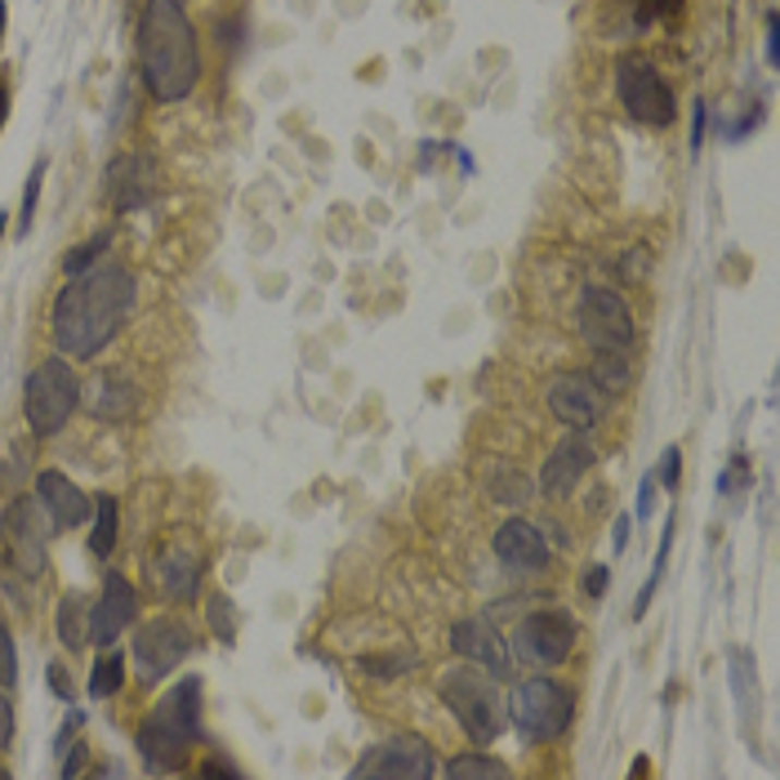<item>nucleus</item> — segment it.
<instances>
[{
	"label": "nucleus",
	"mask_w": 780,
	"mask_h": 780,
	"mask_svg": "<svg viewBox=\"0 0 780 780\" xmlns=\"http://www.w3.org/2000/svg\"><path fill=\"white\" fill-rule=\"evenodd\" d=\"M134 277L121 264H94L81 277H68V285L54 300V349L63 357L89 362L108 349V339L125 326L134 308Z\"/></svg>",
	"instance_id": "1"
},
{
	"label": "nucleus",
	"mask_w": 780,
	"mask_h": 780,
	"mask_svg": "<svg viewBox=\"0 0 780 780\" xmlns=\"http://www.w3.org/2000/svg\"><path fill=\"white\" fill-rule=\"evenodd\" d=\"M138 76L157 103L187 99L202 81V45L179 0H148L138 19Z\"/></svg>",
	"instance_id": "2"
},
{
	"label": "nucleus",
	"mask_w": 780,
	"mask_h": 780,
	"mask_svg": "<svg viewBox=\"0 0 780 780\" xmlns=\"http://www.w3.org/2000/svg\"><path fill=\"white\" fill-rule=\"evenodd\" d=\"M202 741V678H179V687H170L153 705L148 722L138 727V754L153 771H174L187 763V749Z\"/></svg>",
	"instance_id": "3"
},
{
	"label": "nucleus",
	"mask_w": 780,
	"mask_h": 780,
	"mask_svg": "<svg viewBox=\"0 0 780 780\" xmlns=\"http://www.w3.org/2000/svg\"><path fill=\"white\" fill-rule=\"evenodd\" d=\"M437 696L447 700V709L464 727V736L473 745H482V749L491 745L504 731V722H509V709L500 700L496 678L486 673L482 665H473V660H460V665H451L442 678H437Z\"/></svg>",
	"instance_id": "4"
},
{
	"label": "nucleus",
	"mask_w": 780,
	"mask_h": 780,
	"mask_svg": "<svg viewBox=\"0 0 780 780\" xmlns=\"http://www.w3.org/2000/svg\"><path fill=\"white\" fill-rule=\"evenodd\" d=\"M509 722L517 727V736L526 745H549L562 741L575 718V696L562 687L558 678H522L504 700Z\"/></svg>",
	"instance_id": "5"
},
{
	"label": "nucleus",
	"mask_w": 780,
	"mask_h": 780,
	"mask_svg": "<svg viewBox=\"0 0 780 780\" xmlns=\"http://www.w3.org/2000/svg\"><path fill=\"white\" fill-rule=\"evenodd\" d=\"M81 402V379L72 375L68 357H45L23 383V415L36 437H54Z\"/></svg>",
	"instance_id": "6"
},
{
	"label": "nucleus",
	"mask_w": 780,
	"mask_h": 780,
	"mask_svg": "<svg viewBox=\"0 0 780 780\" xmlns=\"http://www.w3.org/2000/svg\"><path fill=\"white\" fill-rule=\"evenodd\" d=\"M616 94H620V103L633 121H643V125H673L678 117V103H673V94L665 85V76L656 72V63H647L643 54H629L616 63Z\"/></svg>",
	"instance_id": "7"
},
{
	"label": "nucleus",
	"mask_w": 780,
	"mask_h": 780,
	"mask_svg": "<svg viewBox=\"0 0 780 780\" xmlns=\"http://www.w3.org/2000/svg\"><path fill=\"white\" fill-rule=\"evenodd\" d=\"M575 326L584 334V344L594 353H629L633 349V313L629 304L607 285H589L575 304Z\"/></svg>",
	"instance_id": "8"
},
{
	"label": "nucleus",
	"mask_w": 780,
	"mask_h": 780,
	"mask_svg": "<svg viewBox=\"0 0 780 780\" xmlns=\"http://www.w3.org/2000/svg\"><path fill=\"white\" fill-rule=\"evenodd\" d=\"M192 647H197V638H192V629L187 620L179 616H157L148 620L138 633H134V669H138V682L143 687H153V682L170 678L179 669V660L192 656Z\"/></svg>",
	"instance_id": "9"
},
{
	"label": "nucleus",
	"mask_w": 780,
	"mask_h": 780,
	"mask_svg": "<svg viewBox=\"0 0 780 780\" xmlns=\"http://www.w3.org/2000/svg\"><path fill=\"white\" fill-rule=\"evenodd\" d=\"M580 638V624L571 620V611H531L522 616L517 633H513V656L526 665H562L571 660Z\"/></svg>",
	"instance_id": "10"
},
{
	"label": "nucleus",
	"mask_w": 780,
	"mask_h": 780,
	"mask_svg": "<svg viewBox=\"0 0 780 780\" xmlns=\"http://www.w3.org/2000/svg\"><path fill=\"white\" fill-rule=\"evenodd\" d=\"M45 504L36 496H19L10 500V509L0 513V531H5V545H10V562L19 566V575L40 580L45 575Z\"/></svg>",
	"instance_id": "11"
},
{
	"label": "nucleus",
	"mask_w": 780,
	"mask_h": 780,
	"mask_svg": "<svg viewBox=\"0 0 780 780\" xmlns=\"http://www.w3.org/2000/svg\"><path fill=\"white\" fill-rule=\"evenodd\" d=\"M202 571H206V562H202V553L192 549L187 540H166L153 553V562H148V575H153L157 594L166 602H192V598H197Z\"/></svg>",
	"instance_id": "12"
},
{
	"label": "nucleus",
	"mask_w": 780,
	"mask_h": 780,
	"mask_svg": "<svg viewBox=\"0 0 780 780\" xmlns=\"http://www.w3.org/2000/svg\"><path fill=\"white\" fill-rule=\"evenodd\" d=\"M353 776H406V780H428L437 776V763H432V749L424 736L415 731H402V736L375 745L357 767Z\"/></svg>",
	"instance_id": "13"
},
{
	"label": "nucleus",
	"mask_w": 780,
	"mask_h": 780,
	"mask_svg": "<svg viewBox=\"0 0 780 780\" xmlns=\"http://www.w3.org/2000/svg\"><path fill=\"white\" fill-rule=\"evenodd\" d=\"M549 411L558 424H566L571 432H589L602 419V388L584 375V370H562L549 383Z\"/></svg>",
	"instance_id": "14"
},
{
	"label": "nucleus",
	"mask_w": 780,
	"mask_h": 780,
	"mask_svg": "<svg viewBox=\"0 0 780 780\" xmlns=\"http://www.w3.org/2000/svg\"><path fill=\"white\" fill-rule=\"evenodd\" d=\"M157 187H161V170L153 157H138V153H125L108 166L103 174V192H108V202L117 215H130L138 206H148L157 197Z\"/></svg>",
	"instance_id": "15"
},
{
	"label": "nucleus",
	"mask_w": 780,
	"mask_h": 780,
	"mask_svg": "<svg viewBox=\"0 0 780 780\" xmlns=\"http://www.w3.org/2000/svg\"><path fill=\"white\" fill-rule=\"evenodd\" d=\"M134 616H138L134 584H130L121 571H108L99 602L89 607V643H94V647H112L121 633L134 624Z\"/></svg>",
	"instance_id": "16"
},
{
	"label": "nucleus",
	"mask_w": 780,
	"mask_h": 780,
	"mask_svg": "<svg viewBox=\"0 0 780 780\" xmlns=\"http://www.w3.org/2000/svg\"><path fill=\"white\" fill-rule=\"evenodd\" d=\"M594 468V447L584 432H566L562 442L549 451L540 468V496L545 500H571V491L584 482V473Z\"/></svg>",
	"instance_id": "17"
},
{
	"label": "nucleus",
	"mask_w": 780,
	"mask_h": 780,
	"mask_svg": "<svg viewBox=\"0 0 780 780\" xmlns=\"http://www.w3.org/2000/svg\"><path fill=\"white\" fill-rule=\"evenodd\" d=\"M491 549H496V558H500L509 571H517V575H535V571L549 566V540H545V531L535 526V522H526V517L500 522Z\"/></svg>",
	"instance_id": "18"
},
{
	"label": "nucleus",
	"mask_w": 780,
	"mask_h": 780,
	"mask_svg": "<svg viewBox=\"0 0 780 780\" xmlns=\"http://www.w3.org/2000/svg\"><path fill=\"white\" fill-rule=\"evenodd\" d=\"M451 647H455L460 660L482 665L491 678H509V669H513V651H509V643H504L486 620H477V616H473V620H460V624L451 629Z\"/></svg>",
	"instance_id": "19"
},
{
	"label": "nucleus",
	"mask_w": 780,
	"mask_h": 780,
	"mask_svg": "<svg viewBox=\"0 0 780 780\" xmlns=\"http://www.w3.org/2000/svg\"><path fill=\"white\" fill-rule=\"evenodd\" d=\"M36 500L45 504V513H50V526H54V531H72V526H81V522L94 513V500L81 491L72 477H63V473H54V468L36 477Z\"/></svg>",
	"instance_id": "20"
},
{
	"label": "nucleus",
	"mask_w": 780,
	"mask_h": 780,
	"mask_svg": "<svg viewBox=\"0 0 780 780\" xmlns=\"http://www.w3.org/2000/svg\"><path fill=\"white\" fill-rule=\"evenodd\" d=\"M85 406H89V415L121 424V419H130L134 406H138V388H134V379H130L125 370H103V375L89 379Z\"/></svg>",
	"instance_id": "21"
},
{
	"label": "nucleus",
	"mask_w": 780,
	"mask_h": 780,
	"mask_svg": "<svg viewBox=\"0 0 780 780\" xmlns=\"http://www.w3.org/2000/svg\"><path fill=\"white\" fill-rule=\"evenodd\" d=\"M59 643L68 651L89 647V602H85V594H68L59 602Z\"/></svg>",
	"instance_id": "22"
},
{
	"label": "nucleus",
	"mask_w": 780,
	"mask_h": 780,
	"mask_svg": "<svg viewBox=\"0 0 780 780\" xmlns=\"http://www.w3.org/2000/svg\"><path fill=\"white\" fill-rule=\"evenodd\" d=\"M117 549V500L112 496H94V535H89V553L108 558Z\"/></svg>",
	"instance_id": "23"
},
{
	"label": "nucleus",
	"mask_w": 780,
	"mask_h": 780,
	"mask_svg": "<svg viewBox=\"0 0 780 780\" xmlns=\"http://www.w3.org/2000/svg\"><path fill=\"white\" fill-rule=\"evenodd\" d=\"M121 682H125V656L103 647V656L94 660V669H89V696H94V700L117 696V692H121Z\"/></svg>",
	"instance_id": "24"
},
{
	"label": "nucleus",
	"mask_w": 780,
	"mask_h": 780,
	"mask_svg": "<svg viewBox=\"0 0 780 780\" xmlns=\"http://www.w3.org/2000/svg\"><path fill=\"white\" fill-rule=\"evenodd\" d=\"M589 379L602 388V393H624L633 370H629V357L624 353H598V366L589 370Z\"/></svg>",
	"instance_id": "25"
},
{
	"label": "nucleus",
	"mask_w": 780,
	"mask_h": 780,
	"mask_svg": "<svg viewBox=\"0 0 780 780\" xmlns=\"http://www.w3.org/2000/svg\"><path fill=\"white\" fill-rule=\"evenodd\" d=\"M447 776L451 780H468V776H486V780H496V776H509V767L500 758H486V754H460L447 763Z\"/></svg>",
	"instance_id": "26"
},
{
	"label": "nucleus",
	"mask_w": 780,
	"mask_h": 780,
	"mask_svg": "<svg viewBox=\"0 0 780 780\" xmlns=\"http://www.w3.org/2000/svg\"><path fill=\"white\" fill-rule=\"evenodd\" d=\"M206 620H210V629H215V638L228 647V643H236V611H232V602L223 598V594H215L210 598V607H206Z\"/></svg>",
	"instance_id": "27"
},
{
	"label": "nucleus",
	"mask_w": 780,
	"mask_h": 780,
	"mask_svg": "<svg viewBox=\"0 0 780 780\" xmlns=\"http://www.w3.org/2000/svg\"><path fill=\"white\" fill-rule=\"evenodd\" d=\"M40 179H45V161L32 166L27 174V187H23V210H19V236L32 232V219H36V202H40Z\"/></svg>",
	"instance_id": "28"
},
{
	"label": "nucleus",
	"mask_w": 780,
	"mask_h": 780,
	"mask_svg": "<svg viewBox=\"0 0 780 780\" xmlns=\"http://www.w3.org/2000/svg\"><path fill=\"white\" fill-rule=\"evenodd\" d=\"M108 251V236H89L85 246H76L68 259H63V268H68V277H81V272H89L94 264H99V255Z\"/></svg>",
	"instance_id": "29"
},
{
	"label": "nucleus",
	"mask_w": 780,
	"mask_h": 780,
	"mask_svg": "<svg viewBox=\"0 0 780 780\" xmlns=\"http://www.w3.org/2000/svg\"><path fill=\"white\" fill-rule=\"evenodd\" d=\"M19 682V656H14V638H10V624L0 616V687H14Z\"/></svg>",
	"instance_id": "30"
},
{
	"label": "nucleus",
	"mask_w": 780,
	"mask_h": 780,
	"mask_svg": "<svg viewBox=\"0 0 780 780\" xmlns=\"http://www.w3.org/2000/svg\"><path fill=\"white\" fill-rule=\"evenodd\" d=\"M682 0H638V23H656V19H678Z\"/></svg>",
	"instance_id": "31"
},
{
	"label": "nucleus",
	"mask_w": 780,
	"mask_h": 780,
	"mask_svg": "<svg viewBox=\"0 0 780 780\" xmlns=\"http://www.w3.org/2000/svg\"><path fill=\"white\" fill-rule=\"evenodd\" d=\"M678 477H682V451L669 447L660 455V486H665V491H678Z\"/></svg>",
	"instance_id": "32"
},
{
	"label": "nucleus",
	"mask_w": 780,
	"mask_h": 780,
	"mask_svg": "<svg viewBox=\"0 0 780 780\" xmlns=\"http://www.w3.org/2000/svg\"><path fill=\"white\" fill-rule=\"evenodd\" d=\"M736 486H749V460H731V468L718 477V491L722 496H731Z\"/></svg>",
	"instance_id": "33"
},
{
	"label": "nucleus",
	"mask_w": 780,
	"mask_h": 780,
	"mask_svg": "<svg viewBox=\"0 0 780 780\" xmlns=\"http://www.w3.org/2000/svg\"><path fill=\"white\" fill-rule=\"evenodd\" d=\"M10 741H14V705H10L5 687H0V754L10 749Z\"/></svg>",
	"instance_id": "34"
},
{
	"label": "nucleus",
	"mask_w": 780,
	"mask_h": 780,
	"mask_svg": "<svg viewBox=\"0 0 780 780\" xmlns=\"http://www.w3.org/2000/svg\"><path fill=\"white\" fill-rule=\"evenodd\" d=\"M607 584H611V571H607V566H589V571H584V594H589V598H602Z\"/></svg>",
	"instance_id": "35"
},
{
	"label": "nucleus",
	"mask_w": 780,
	"mask_h": 780,
	"mask_svg": "<svg viewBox=\"0 0 780 780\" xmlns=\"http://www.w3.org/2000/svg\"><path fill=\"white\" fill-rule=\"evenodd\" d=\"M705 121H709V112H705V103H696V112H692V153L705 143Z\"/></svg>",
	"instance_id": "36"
},
{
	"label": "nucleus",
	"mask_w": 780,
	"mask_h": 780,
	"mask_svg": "<svg viewBox=\"0 0 780 780\" xmlns=\"http://www.w3.org/2000/svg\"><path fill=\"white\" fill-rule=\"evenodd\" d=\"M50 692H54V696H63V700L72 696V687H68V673H63V665H50Z\"/></svg>",
	"instance_id": "37"
},
{
	"label": "nucleus",
	"mask_w": 780,
	"mask_h": 780,
	"mask_svg": "<svg viewBox=\"0 0 780 780\" xmlns=\"http://www.w3.org/2000/svg\"><path fill=\"white\" fill-rule=\"evenodd\" d=\"M202 776H232V780H236L241 771H236L232 763H223V758H206V763H202Z\"/></svg>",
	"instance_id": "38"
},
{
	"label": "nucleus",
	"mask_w": 780,
	"mask_h": 780,
	"mask_svg": "<svg viewBox=\"0 0 780 780\" xmlns=\"http://www.w3.org/2000/svg\"><path fill=\"white\" fill-rule=\"evenodd\" d=\"M767 59H771V63L780 59V27H776V14H767Z\"/></svg>",
	"instance_id": "39"
},
{
	"label": "nucleus",
	"mask_w": 780,
	"mask_h": 780,
	"mask_svg": "<svg viewBox=\"0 0 780 780\" xmlns=\"http://www.w3.org/2000/svg\"><path fill=\"white\" fill-rule=\"evenodd\" d=\"M651 496H656V477H647V482H643V491H638V513H643V517L651 513Z\"/></svg>",
	"instance_id": "40"
},
{
	"label": "nucleus",
	"mask_w": 780,
	"mask_h": 780,
	"mask_svg": "<svg viewBox=\"0 0 780 780\" xmlns=\"http://www.w3.org/2000/svg\"><path fill=\"white\" fill-rule=\"evenodd\" d=\"M5 117H10V85L0 76V125H5Z\"/></svg>",
	"instance_id": "41"
},
{
	"label": "nucleus",
	"mask_w": 780,
	"mask_h": 780,
	"mask_svg": "<svg viewBox=\"0 0 780 780\" xmlns=\"http://www.w3.org/2000/svg\"><path fill=\"white\" fill-rule=\"evenodd\" d=\"M624 545H629V517L616 522V549H624Z\"/></svg>",
	"instance_id": "42"
},
{
	"label": "nucleus",
	"mask_w": 780,
	"mask_h": 780,
	"mask_svg": "<svg viewBox=\"0 0 780 780\" xmlns=\"http://www.w3.org/2000/svg\"><path fill=\"white\" fill-rule=\"evenodd\" d=\"M5 23H10V5L0 0V40H5Z\"/></svg>",
	"instance_id": "43"
},
{
	"label": "nucleus",
	"mask_w": 780,
	"mask_h": 780,
	"mask_svg": "<svg viewBox=\"0 0 780 780\" xmlns=\"http://www.w3.org/2000/svg\"><path fill=\"white\" fill-rule=\"evenodd\" d=\"M5 223H10V219H5V210H0V241H5Z\"/></svg>",
	"instance_id": "44"
},
{
	"label": "nucleus",
	"mask_w": 780,
	"mask_h": 780,
	"mask_svg": "<svg viewBox=\"0 0 780 780\" xmlns=\"http://www.w3.org/2000/svg\"><path fill=\"white\" fill-rule=\"evenodd\" d=\"M0 776H5V767H0Z\"/></svg>",
	"instance_id": "45"
},
{
	"label": "nucleus",
	"mask_w": 780,
	"mask_h": 780,
	"mask_svg": "<svg viewBox=\"0 0 780 780\" xmlns=\"http://www.w3.org/2000/svg\"><path fill=\"white\" fill-rule=\"evenodd\" d=\"M179 5H183V0H179Z\"/></svg>",
	"instance_id": "46"
}]
</instances>
